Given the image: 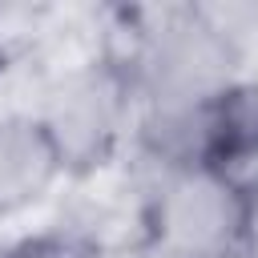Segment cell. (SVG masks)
Instances as JSON below:
<instances>
[{
	"mask_svg": "<svg viewBox=\"0 0 258 258\" xmlns=\"http://www.w3.org/2000/svg\"><path fill=\"white\" fill-rule=\"evenodd\" d=\"M113 250L85 226H48L20 234L0 250V258H109Z\"/></svg>",
	"mask_w": 258,
	"mask_h": 258,
	"instance_id": "obj_5",
	"label": "cell"
},
{
	"mask_svg": "<svg viewBox=\"0 0 258 258\" xmlns=\"http://www.w3.org/2000/svg\"><path fill=\"white\" fill-rule=\"evenodd\" d=\"M28 109L48 129L69 169V185L105 177L125 153H133L141 109L133 77L93 44L60 64H48Z\"/></svg>",
	"mask_w": 258,
	"mask_h": 258,
	"instance_id": "obj_2",
	"label": "cell"
},
{
	"mask_svg": "<svg viewBox=\"0 0 258 258\" xmlns=\"http://www.w3.org/2000/svg\"><path fill=\"white\" fill-rule=\"evenodd\" d=\"M198 161L258 173V77H234L198 105Z\"/></svg>",
	"mask_w": 258,
	"mask_h": 258,
	"instance_id": "obj_4",
	"label": "cell"
},
{
	"mask_svg": "<svg viewBox=\"0 0 258 258\" xmlns=\"http://www.w3.org/2000/svg\"><path fill=\"white\" fill-rule=\"evenodd\" d=\"M133 250L145 258H258V177L214 161L145 169Z\"/></svg>",
	"mask_w": 258,
	"mask_h": 258,
	"instance_id": "obj_1",
	"label": "cell"
},
{
	"mask_svg": "<svg viewBox=\"0 0 258 258\" xmlns=\"http://www.w3.org/2000/svg\"><path fill=\"white\" fill-rule=\"evenodd\" d=\"M60 185H69V169L40 117L28 105L0 109V226L28 218Z\"/></svg>",
	"mask_w": 258,
	"mask_h": 258,
	"instance_id": "obj_3",
	"label": "cell"
}]
</instances>
